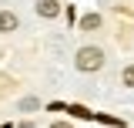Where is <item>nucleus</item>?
Masks as SVG:
<instances>
[{
    "instance_id": "f257e3e1",
    "label": "nucleus",
    "mask_w": 134,
    "mask_h": 128,
    "mask_svg": "<svg viewBox=\"0 0 134 128\" xmlns=\"http://www.w3.org/2000/svg\"><path fill=\"white\" fill-rule=\"evenodd\" d=\"M104 51L100 47H81L77 51V71H100Z\"/></svg>"
},
{
    "instance_id": "423d86ee",
    "label": "nucleus",
    "mask_w": 134,
    "mask_h": 128,
    "mask_svg": "<svg viewBox=\"0 0 134 128\" xmlns=\"http://www.w3.org/2000/svg\"><path fill=\"white\" fill-rule=\"evenodd\" d=\"M37 108H40L37 98H24V101H20V111H37Z\"/></svg>"
},
{
    "instance_id": "39448f33",
    "label": "nucleus",
    "mask_w": 134,
    "mask_h": 128,
    "mask_svg": "<svg viewBox=\"0 0 134 128\" xmlns=\"http://www.w3.org/2000/svg\"><path fill=\"white\" fill-rule=\"evenodd\" d=\"M64 111H70V115H74V118H94V115L87 111V108H81V105H67Z\"/></svg>"
},
{
    "instance_id": "f03ea898",
    "label": "nucleus",
    "mask_w": 134,
    "mask_h": 128,
    "mask_svg": "<svg viewBox=\"0 0 134 128\" xmlns=\"http://www.w3.org/2000/svg\"><path fill=\"white\" fill-rule=\"evenodd\" d=\"M37 14L40 17H57L60 14V3L57 0H37Z\"/></svg>"
},
{
    "instance_id": "20e7f679",
    "label": "nucleus",
    "mask_w": 134,
    "mask_h": 128,
    "mask_svg": "<svg viewBox=\"0 0 134 128\" xmlns=\"http://www.w3.org/2000/svg\"><path fill=\"white\" fill-rule=\"evenodd\" d=\"M97 27H100V17H97V14L81 17V31H97Z\"/></svg>"
},
{
    "instance_id": "7ed1b4c3",
    "label": "nucleus",
    "mask_w": 134,
    "mask_h": 128,
    "mask_svg": "<svg viewBox=\"0 0 134 128\" xmlns=\"http://www.w3.org/2000/svg\"><path fill=\"white\" fill-rule=\"evenodd\" d=\"M0 31H17V14L0 10Z\"/></svg>"
},
{
    "instance_id": "0eeeda50",
    "label": "nucleus",
    "mask_w": 134,
    "mask_h": 128,
    "mask_svg": "<svg viewBox=\"0 0 134 128\" xmlns=\"http://www.w3.org/2000/svg\"><path fill=\"white\" fill-rule=\"evenodd\" d=\"M124 84L134 88V64H131V67H124Z\"/></svg>"
},
{
    "instance_id": "6e6552de",
    "label": "nucleus",
    "mask_w": 134,
    "mask_h": 128,
    "mask_svg": "<svg viewBox=\"0 0 134 128\" xmlns=\"http://www.w3.org/2000/svg\"><path fill=\"white\" fill-rule=\"evenodd\" d=\"M54 128H70V121H54Z\"/></svg>"
}]
</instances>
